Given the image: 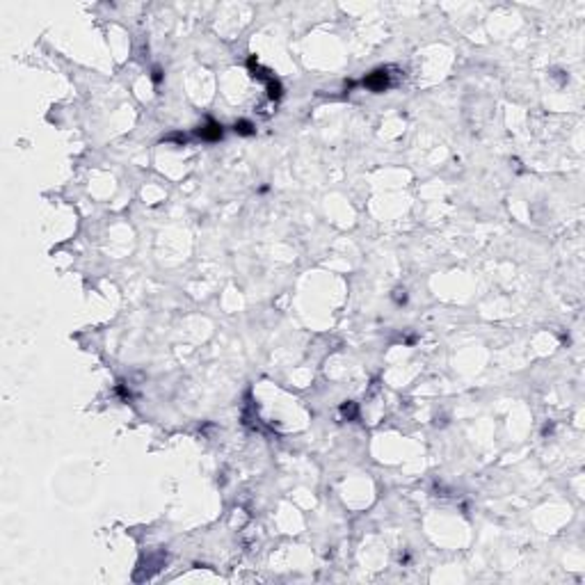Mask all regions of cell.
<instances>
[{"label": "cell", "instance_id": "obj_1", "mask_svg": "<svg viewBox=\"0 0 585 585\" xmlns=\"http://www.w3.org/2000/svg\"><path fill=\"white\" fill-rule=\"evenodd\" d=\"M364 85H366V87H371L372 92H384L386 85H389V73H386V71H375Z\"/></svg>", "mask_w": 585, "mask_h": 585}, {"label": "cell", "instance_id": "obj_2", "mask_svg": "<svg viewBox=\"0 0 585 585\" xmlns=\"http://www.w3.org/2000/svg\"><path fill=\"white\" fill-rule=\"evenodd\" d=\"M199 135L204 137V140H219V137H222V126L211 121L208 126H204V128L199 130Z\"/></svg>", "mask_w": 585, "mask_h": 585}, {"label": "cell", "instance_id": "obj_3", "mask_svg": "<svg viewBox=\"0 0 585 585\" xmlns=\"http://www.w3.org/2000/svg\"><path fill=\"white\" fill-rule=\"evenodd\" d=\"M236 130H238V133H243V135H252V133H254L249 121H238V124H236Z\"/></svg>", "mask_w": 585, "mask_h": 585}]
</instances>
